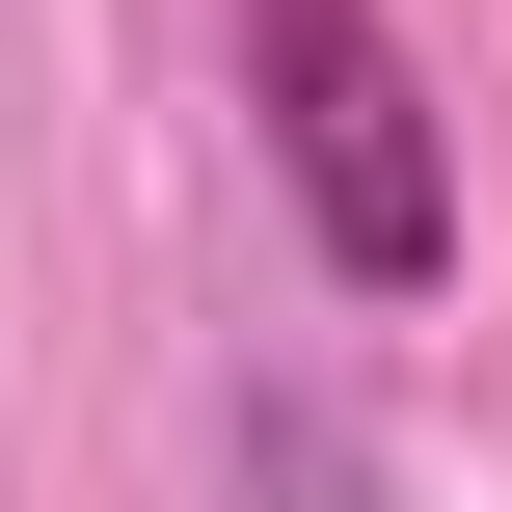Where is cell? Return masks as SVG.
I'll use <instances>...</instances> for the list:
<instances>
[{"mask_svg": "<svg viewBox=\"0 0 512 512\" xmlns=\"http://www.w3.org/2000/svg\"><path fill=\"white\" fill-rule=\"evenodd\" d=\"M243 108H270L297 243H324L351 297H432V270H459V162H432V81H405L378 0H243Z\"/></svg>", "mask_w": 512, "mask_h": 512, "instance_id": "obj_1", "label": "cell"}, {"mask_svg": "<svg viewBox=\"0 0 512 512\" xmlns=\"http://www.w3.org/2000/svg\"><path fill=\"white\" fill-rule=\"evenodd\" d=\"M243 512H378V459H351L324 405H243Z\"/></svg>", "mask_w": 512, "mask_h": 512, "instance_id": "obj_2", "label": "cell"}]
</instances>
